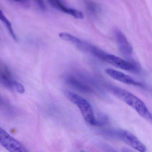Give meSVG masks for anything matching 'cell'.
<instances>
[{
    "instance_id": "cell-1",
    "label": "cell",
    "mask_w": 152,
    "mask_h": 152,
    "mask_svg": "<svg viewBox=\"0 0 152 152\" xmlns=\"http://www.w3.org/2000/svg\"><path fill=\"white\" fill-rule=\"evenodd\" d=\"M109 89L112 94L134 109L141 117L152 121V115L145 104L137 96L119 87L111 86Z\"/></svg>"
},
{
    "instance_id": "cell-2",
    "label": "cell",
    "mask_w": 152,
    "mask_h": 152,
    "mask_svg": "<svg viewBox=\"0 0 152 152\" xmlns=\"http://www.w3.org/2000/svg\"><path fill=\"white\" fill-rule=\"evenodd\" d=\"M86 52L91 53L97 58L119 69L133 72L138 71V67L135 63L127 61L117 56L107 53L89 43L86 49Z\"/></svg>"
},
{
    "instance_id": "cell-3",
    "label": "cell",
    "mask_w": 152,
    "mask_h": 152,
    "mask_svg": "<svg viewBox=\"0 0 152 152\" xmlns=\"http://www.w3.org/2000/svg\"><path fill=\"white\" fill-rule=\"evenodd\" d=\"M64 94L68 99L79 107L83 119L87 123L94 126L101 125L96 119L91 105L86 99L69 91H65Z\"/></svg>"
},
{
    "instance_id": "cell-4",
    "label": "cell",
    "mask_w": 152,
    "mask_h": 152,
    "mask_svg": "<svg viewBox=\"0 0 152 152\" xmlns=\"http://www.w3.org/2000/svg\"><path fill=\"white\" fill-rule=\"evenodd\" d=\"M107 133L121 140L139 152H145L147 151L145 145L136 136L128 131L119 129L108 131Z\"/></svg>"
},
{
    "instance_id": "cell-5",
    "label": "cell",
    "mask_w": 152,
    "mask_h": 152,
    "mask_svg": "<svg viewBox=\"0 0 152 152\" xmlns=\"http://www.w3.org/2000/svg\"><path fill=\"white\" fill-rule=\"evenodd\" d=\"M0 143L6 149L11 152H26L28 150L17 140L10 136L5 130L1 128Z\"/></svg>"
},
{
    "instance_id": "cell-6",
    "label": "cell",
    "mask_w": 152,
    "mask_h": 152,
    "mask_svg": "<svg viewBox=\"0 0 152 152\" xmlns=\"http://www.w3.org/2000/svg\"><path fill=\"white\" fill-rule=\"evenodd\" d=\"M105 72L112 79L124 84L137 87H141L142 86L141 83L134 80L129 75L125 74L120 71L112 68H107L105 70Z\"/></svg>"
},
{
    "instance_id": "cell-7",
    "label": "cell",
    "mask_w": 152,
    "mask_h": 152,
    "mask_svg": "<svg viewBox=\"0 0 152 152\" xmlns=\"http://www.w3.org/2000/svg\"><path fill=\"white\" fill-rule=\"evenodd\" d=\"M114 34L116 44L121 53L125 56H131L132 53V47L125 35L118 30H115Z\"/></svg>"
},
{
    "instance_id": "cell-8",
    "label": "cell",
    "mask_w": 152,
    "mask_h": 152,
    "mask_svg": "<svg viewBox=\"0 0 152 152\" xmlns=\"http://www.w3.org/2000/svg\"><path fill=\"white\" fill-rule=\"evenodd\" d=\"M0 80L1 83L8 89L12 90L15 88L17 80L13 78L9 68L5 64H1L0 66Z\"/></svg>"
},
{
    "instance_id": "cell-9",
    "label": "cell",
    "mask_w": 152,
    "mask_h": 152,
    "mask_svg": "<svg viewBox=\"0 0 152 152\" xmlns=\"http://www.w3.org/2000/svg\"><path fill=\"white\" fill-rule=\"evenodd\" d=\"M52 7L61 12L73 17L77 19H83V14L79 10L68 7L63 3L61 0H48Z\"/></svg>"
},
{
    "instance_id": "cell-10",
    "label": "cell",
    "mask_w": 152,
    "mask_h": 152,
    "mask_svg": "<svg viewBox=\"0 0 152 152\" xmlns=\"http://www.w3.org/2000/svg\"><path fill=\"white\" fill-rule=\"evenodd\" d=\"M66 82L69 86L80 92L89 93L91 91V88L88 85L75 77L68 76L66 79Z\"/></svg>"
},
{
    "instance_id": "cell-11",
    "label": "cell",
    "mask_w": 152,
    "mask_h": 152,
    "mask_svg": "<svg viewBox=\"0 0 152 152\" xmlns=\"http://www.w3.org/2000/svg\"><path fill=\"white\" fill-rule=\"evenodd\" d=\"M0 17H1V20L2 21V23H4V24L6 26V27L8 31L9 32L10 34L11 37H12V38L15 41L17 40V38L16 35L14 30H13L12 24L10 23V21L5 16L4 13L2 12V11H1Z\"/></svg>"
},
{
    "instance_id": "cell-12",
    "label": "cell",
    "mask_w": 152,
    "mask_h": 152,
    "mask_svg": "<svg viewBox=\"0 0 152 152\" xmlns=\"http://www.w3.org/2000/svg\"><path fill=\"white\" fill-rule=\"evenodd\" d=\"M15 88L16 90L18 92H19V93H21V94H23L25 91L23 85L18 81H16L15 83Z\"/></svg>"
},
{
    "instance_id": "cell-13",
    "label": "cell",
    "mask_w": 152,
    "mask_h": 152,
    "mask_svg": "<svg viewBox=\"0 0 152 152\" xmlns=\"http://www.w3.org/2000/svg\"><path fill=\"white\" fill-rule=\"evenodd\" d=\"M87 7L91 12L95 13L97 11L98 7L96 4L92 2H88L87 3Z\"/></svg>"
},
{
    "instance_id": "cell-14",
    "label": "cell",
    "mask_w": 152,
    "mask_h": 152,
    "mask_svg": "<svg viewBox=\"0 0 152 152\" xmlns=\"http://www.w3.org/2000/svg\"><path fill=\"white\" fill-rule=\"evenodd\" d=\"M36 1V3L38 5L40 8L42 10H45L46 9V6L45 2L43 0H34Z\"/></svg>"
},
{
    "instance_id": "cell-15",
    "label": "cell",
    "mask_w": 152,
    "mask_h": 152,
    "mask_svg": "<svg viewBox=\"0 0 152 152\" xmlns=\"http://www.w3.org/2000/svg\"><path fill=\"white\" fill-rule=\"evenodd\" d=\"M14 1L19 3H24L27 2L29 0H14Z\"/></svg>"
}]
</instances>
